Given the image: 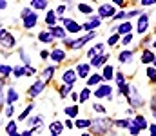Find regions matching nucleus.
<instances>
[{"instance_id":"obj_1","label":"nucleus","mask_w":156,"mask_h":136,"mask_svg":"<svg viewBox=\"0 0 156 136\" xmlns=\"http://www.w3.org/2000/svg\"><path fill=\"white\" fill-rule=\"evenodd\" d=\"M22 16H24V27H26V29H33V27L37 26V22H38L37 13H31L29 7H26V9L22 11Z\"/></svg>"},{"instance_id":"obj_2","label":"nucleus","mask_w":156,"mask_h":136,"mask_svg":"<svg viewBox=\"0 0 156 136\" xmlns=\"http://www.w3.org/2000/svg\"><path fill=\"white\" fill-rule=\"evenodd\" d=\"M91 127H93V131H94L96 134H102V133H105V131H107V127H109V120L96 118V120H93Z\"/></svg>"},{"instance_id":"obj_3","label":"nucleus","mask_w":156,"mask_h":136,"mask_svg":"<svg viewBox=\"0 0 156 136\" xmlns=\"http://www.w3.org/2000/svg\"><path fill=\"white\" fill-rule=\"evenodd\" d=\"M98 15H100V18L115 16V5H113V4H102L100 9H98Z\"/></svg>"},{"instance_id":"obj_4","label":"nucleus","mask_w":156,"mask_h":136,"mask_svg":"<svg viewBox=\"0 0 156 136\" xmlns=\"http://www.w3.org/2000/svg\"><path fill=\"white\" fill-rule=\"evenodd\" d=\"M96 37V33H89V35H85V37H82V38H78V40H73V44H71V49H80V47H83V45L87 44L89 40H93Z\"/></svg>"},{"instance_id":"obj_5","label":"nucleus","mask_w":156,"mask_h":136,"mask_svg":"<svg viewBox=\"0 0 156 136\" xmlns=\"http://www.w3.org/2000/svg\"><path fill=\"white\" fill-rule=\"evenodd\" d=\"M44 89H45V82H44V80H38V82H35V84L29 87L27 94H29L31 98H35V96H38V94H40Z\"/></svg>"},{"instance_id":"obj_6","label":"nucleus","mask_w":156,"mask_h":136,"mask_svg":"<svg viewBox=\"0 0 156 136\" xmlns=\"http://www.w3.org/2000/svg\"><path fill=\"white\" fill-rule=\"evenodd\" d=\"M127 96H129V102H131V105H133V107H140V105L144 103V102H142V98H140V94H138V91H136V89H131V91H129V94H127Z\"/></svg>"},{"instance_id":"obj_7","label":"nucleus","mask_w":156,"mask_h":136,"mask_svg":"<svg viewBox=\"0 0 156 136\" xmlns=\"http://www.w3.org/2000/svg\"><path fill=\"white\" fill-rule=\"evenodd\" d=\"M76 76H78L76 73H75L73 69H69V71H66V73H64L62 80H64V84H66V85H73V84L76 82Z\"/></svg>"},{"instance_id":"obj_8","label":"nucleus","mask_w":156,"mask_h":136,"mask_svg":"<svg viewBox=\"0 0 156 136\" xmlns=\"http://www.w3.org/2000/svg\"><path fill=\"white\" fill-rule=\"evenodd\" d=\"M89 67H91V64H78L76 75L80 76V78H87V75H89Z\"/></svg>"},{"instance_id":"obj_9","label":"nucleus","mask_w":156,"mask_h":136,"mask_svg":"<svg viewBox=\"0 0 156 136\" xmlns=\"http://www.w3.org/2000/svg\"><path fill=\"white\" fill-rule=\"evenodd\" d=\"M102 24V20H100V16H93L91 20H87L85 22V26H83V29H87V31H91V29H94V27H98Z\"/></svg>"},{"instance_id":"obj_10","label":"nucleus","mask_w":156,"mask_h":136,"mask_svg":"<svg viewBox=\"0 0 156 136\" xmlns=\"http://www.w3.org/2000/svg\"><path fill=\"white\" fill-rule=\"evenodd\" d=\"M49 31H51L53 38H64V40H66V33H67V31H66L64 27H58V26H55V27H51Z\"/></svg>"},{"instance_id":"obj_11","label":"nucleus","mask_w":156,"mask_h":136,"mask_svg":"<svg viewBox=\"0 0 156 136\" xmlns=\"http://www.w3.org/2000/svg\"><path fill=\"white\" fill-rule=\"evenodd\" d=\"M64 58H66V53H64L60 47H56V49L51 53V60H53V62H56V64H60Z\"/></svg>"},{"instance_id":"obj_12","label":"nucleus","mask_w":156,"mask_h":136,"mask_svg":"<svg viewBox=\"0 0 156 136\" xmlns=\"http://www.w3.org/2000/svg\"><path fill=\"white\" fill-rule=\"evenodd\" d=\"M147 26H149V18H147V15H142L138 18V33H145Z\"/></svg>"},{"instance_id":"obj_13","label":"nucleus","mask_w":156,"mask_h":136,"mask_svg":"<svg viewBox=\"0 0 156 136\" xmlns=\"http://www.w3.org/2000/svg\"><path fill=\"white\" fill-rule=\"evenodd\" d=\"M98 98H104V96H107V98H111V87L109 85H100L98 87V91L94 92Z\"/></svg>"},{"instance_id":"obj_14","label":"nucleus","mask_w":156,"mask_h":136,"mask_svg":"<svg viewBox=\"0 0 156 136\" xmlns=\"http://www.w3.org/2000/svg\"><path fill=\"white\" fill-rule=\"evenodd\" d=\"M102 51H104V44H96L94 47H93V49H89L87 56H89V58L93 60V58H96V56H98V54H100Z\"/></svg>"},{"instance_id":"obj_15","label":"nucleus","mask_w":156,"mask_h":136,"mask_svg":"<svg viewBox=\"0 0 156 136\" xmlns=\"http://www.w3.org/2000/svg\"><path fill=\"white\" fill-rule=\"evenodd\" d=\"M131 31H133V24L131 22H123V24L118 26V35H125V33L129 35Z\"/></svg>"},{"instance_id":"obj_16","label":"nucleus","mask_w":156,"mask_h":136,"mask_svg":"<svg viewBox=\"0 0 156 136\" xmlns=\"http://www.w3.org/2000/svg\"><path fill=\"white\" fill-rule=\"evenodd\" d=\"M131 124L136 125L138 129H147V120H145L144 116H136L134 120H131Z\"/></svg>"},{"instance_id":"obj_17","label":"nucleus","mask_w":156,"mask_h":136,"mask_svg":"<svg viewBox=\"0 0 156 136\" xmlns=\"http://www.w3.org/2000/svg\"><path fill=\"white\" fill-rule=\"evenodd\" d=\"M45 24H47L49 27H55V24H56V13H55V11H47V15H45Z\"/></svg>"},{"instance_id":"obj_18","label":"nucleus","mask_w":156,"mask_h":136,"mask_svg":"<svg viewBox=\"0 0 156 136\" xmlns=\"http://www.w3.org/2000/svg\"><path fill=\"white\" fill-rule=\"evenodd\" d=\"M107 58H109L107 54H100V56H96V58H93V62H91V65H93V67H102V65H104V62H105Z\"/></svg>"},{"instance_id":"obj_19","label":"nucleus","mask_w":156,"mask_h":136,"mask_svg":"<svg viewBox=\"0 0 156 136\" xmlns=\"http://www.w3.org/2000/svg\"><path fill=\"white\" fill-rule=\"evenodd\" d=\"M0 44H2V47H7V49H9V47H13V45H15V38L7 33V35L0 40Z\"/></svg>"},{"instance_id":"obj_20","label":"nucleus","mask_w":156,"mask_h":136,"mask_svg":"<svg viewBox=\"0 0 156 136\" xmlns=\"http://www.w3.org/2000/svg\"><path fill=\"white\" fill-rule=\"evenodd\" d=\"M131 58H133V51H122V53L118 54V60H120L122 64H127Z\"/></svg>"},{"instance_id":"obj_21","label":"nucleus","mask_w":156,"mask_h":136,"mask_svg":"<svg viewBox=\"0 0 156 136\" xmlns=\"http://www.w3.org/2000/svg\"><path fill=\"white\" fill-rule=\"evenodd\" d=\"M62 129H64V125H62L60 122H53V124L49 125V131H51V134H60V133H62Z\"/></svg>"},{"instance_id":"obj_22","label":"nucleus","mask_w":156,"mask_h":136,"mask_svg":"<svg viewBox=\"0 0 156 136\" xmlns=\"http://www.w3.org/2000/svg\"><path fill=\"white\" fill-rule=\"evenodd\" d=\"M16 100H18V92H16L15 89H7V103L13 105Z\"/></svg>"},{"instance_id":"obj_23","label":"nucleus","mask_w":156,"mask_h":136,"mask_svg":"<svg viewBox=\"0 0 156 136\" xmlns=\"http://www.w3.org/2000/svg\"><path fill=\"white\" fill-rule=\"evenodd\" d=\"M142 62L147 65V64H151V62H154V54H153V51H144V54H142Z\"/></svg>"},{"instance_id":"obj_24","label":"nucleus","mask_w":156,"mask_h":136,"mask_svg":"<svg viewBox=\"0 0 156 136\" xmlns=\"http://www.w3.org/2000/svg\"><path fill=\"white\" fill-rule=\"evenodd\" d=\"M38 40L40 42H45V44H47V42H53V35H51V31H42V33L38 35Z\"/></svg>"},{"instance_id":"obj_25","label":"nucleus","mask_w":156,"mask_h":136,"mask_svg":"<svg viewBox=\"0 0 156 136\" xmlns=\"http://www.w3.org/2000/svg\"><path fill=\"white\" fill-rule=\"evenodd\" d=\"M80 29H82V26L71 20V22L67 24V29H66V31H67V33H80Z\"/></svg>"},{"instance_id":"obj_26","label":"nucleus","mask_w":156,"mask_h":136,"mask_svg":"<svg viewBox=\"0 0 156 136\" xmlns=\"http://www.w3.org/2000/svg\"><path fill=\"white\" fill-rule=\"evenodd\" d=\"M102 82V75H91L89 78H87V85L91 87V85H96V84H100Z\"/></svg>"},{"instance_id":"obj_27","label":"nucleus","mask_w":156,"mask_h":136,"mask_svg":"<svg viewBox=\"0 0 156 136\" xmlns=\"http://www.w3.org/2000/svg\"><path fill=\"white\" fill-rule=\"evenodd\" d=\"M33 107H35V105H33V103H29V105H27V107H26V109H24V111L20 113V116H18V120H20V122H24V120H26V118L29 116V113L33 111Z\"/></svg>"},{"instance_id":"obj_28","label":"nucleus","mask_w":156,"mask_h":136,"mask_svg":"<svg viewBox=\"0 0 156 136\" xmlns=\"http://www.w3.org/2000/svg\"><path fill=\"white\" fill-rule=\"evenodd\" d=\"M113 73H115V69H113L111 65H105V67H104V75H102V78L111 80V78H113Z\"/></svg>"},{"instance_id":"obj_29","label":"nucleus","mask_w":156,"mask_h":136,"mask_svg":"<svg viewBox=\"0 0 156 136\" xmlns=\"http://www.w3.org/2000/svg\"><path fill=\"white\" fill-rule=\"evenodd\" d=\"M31 5H33L35 9H47V2H45V0H33Z\"/></svg>"},{"instance_id":"obj_30","label":"nucleus","mask_w":156,"mask_h":136,"mask_svg":"<svg viewBox=\"0 0 156 136\" xmlns=\"http://www.w3.org/2000/svg\"><path fill=\"white\" fill-rule=\"evenodd\" d=\"M53 73H55V67H47L44 69V82H49L53 78Z\"/></svg>"},{"instance_id":"obj_31","label":"nucleus","mask_w":156,"mask_h":136,"mask_svg":"<svg viewBox=\"0 0 156 136\" xmlns=\"http://www.w3.org/2000/svg\"><path fill=\"white\" fill-rule=\"evenodd\" d=\"M66 114L67 116H71V118H75L78 114V107L76 105H71V107H66Z\"/></svg>"},{"instance_id":"obj_32","label":"nucleus","mask_w":156,"mask_h":136,"mask_svg":"<svg viewBox=\"0 0 156 136\" xmlns=\"http://www.w3.org/2000/svg\"><path fill=\"white\" fill-rule=\"evenodd\" d=\"M91 124H93V122H91V120H87V118H85V120H76V127H80V129L91 127Z\"/></svg>"},{"instance_id":"obj_33","label":"nucleus","mask_w":156,"mask_h":136,"mask_svg":"<svg viewBox=\"0 0 156 136\" xmlns=\"http://www.w3.org/2000/svg\"><path fill=\"white\" fill-rule=\"evenodd\" d=\"M89 96H91V91H89V87H85V89L82 91V94H80V102L83 103V102H87L89 100Z\"/></svg>"},{"instance_id":"obj_34","label":"nucleus","mask_w":156,"mask_h":136,"mask_svg":"<svg viewBox=\"0 0 156 136\" xmlns=\"http://www.w3.org/2000/svg\"><path fill=\"white\" fill-rule=\"evenodd\" d=\"M13 75H15V78L24 76V75H26V67H15V69H13Z\"/></svg>"},{"instance_id":"obj_35","label":"nucleus","mask_w":156,"mask_h":136,"mask_svg":"<svg viewBox=\"0 0 156 136\" xmlns=\"http://www.w3.org/2000/svg\"><path fill=\"white\" fill-rule=\"evenodd\" d=\"M78 9H80L82 13H91V11H93L91 4H78Z\"/></svg>"},{"instance_id":"obj_36","label":"nucleus","mask_w":156,"mask_h":136,"mask_svg":"<svg viewBox=\"0 0 156 136\" xmlns=\"http://www.w3.org/2000/svg\"><path fill=\"white\" fill-rule=\"evenodd\" d=\"M147 76L151 82H156V69L154 67H147Z\"/></svg>"},{"instance_id":"obj_37","label":"nucleus","mask_w":156,"mask_h":136,"mask_svg":"<svg viewBox=\"0 0 156 136\" xmlns=\"http://www.w3.org/2000/svg\"><path fill=\"white\" fill-rule=\"evenodd\" d=\"M69 91H71V85H64V87H60V98H66V96L69 94Z\"/></svg>"},{"instance_id":"obj_38","label":"nucleus","mask_w":156,"mask_h":136,"mask_svg":"<svg viewBox=\"0 0 156 136\" xmlns=\"http://www.w3.org/2000/svg\"><path fill=\"white\" fill-rule=\"evenodd\" d=\"M9 73H11V67L9 65H0V75L2 76H9Z\"/></svg>"},{"instance_id":"obj_39","label":"nucleus","mask_w":156,"mask_h":136,"mask_svg":"<svg viewBox=\"0 0 156 136\" xmlns=\"http://www.w3.org/2000/svg\"><path fill=\"white\" fill-rule=\"evenodd\" d=\"M15 127H16V122H15V120H11V122L7 124V127H5V131H7V133H13V131H15Z\"/></svg>"},{"instance_id":"obj_40","label":"nucleus","mask_w":156,"mask_h":136,"mask_svg":"<svg viewBox=\"0 0 156 136\" xmlns=\"http://www.w3.org/2000/svg\"><path fill=\"white\" fill-rule=\"evenodd\" d=\"M118 127H131V120H120V122H116Z\"/></svg>"},{"instance_id":"obj_41","label":"nucleus","mask_w":156,"mask_h":136,"mask_svg":"<svg viewBox=\"0 0 156 136\" xmlns=\"http://www.w3.org/2000/svg\"><path fill=\"white\" fill-rule=\"evenodd\" d=\"M118 40H120V35L116 33V35H113V37H111V38L107 40V44H109V45H115V44L118 42Z\"/></svg>"},{"instance_id":"obj_42","label":"nucleus","mask_w":156,"mask_h":136,"mask_svg":"<svg viewBox=\"0 0 156 136\" xmlns=\"http://www.w3.org/2000/svg\"><path fill=\"white\" fill-rule=\"evenodd\" d=\"M40 122H42V118H40V116H35V118H29V125H38Z\"/></svg>"},{"instance_id":"obj_43","label":"nucleus","mask_w":156,"mask_h":136,"mask_svg":"<svg viewBox=\"0 0 156 136\" xmlns=\"http://www.w3.org/2000/svg\"><path fill=\"white\" fill-rule=\"evenodd\" d=\"M129 131H131V134H133V136H136L138 133H140V129H138L136 125H133V124H131V127H129Z\"/></svg>"},{"instance_id":"obj_44","label":"nucleus","mask_w":156,"mask_h":136,"mask_svg":"<svg viewBox=\"0 0 156 136\" xmlns=\"http://www.w3.org/2000/svg\"><path fill=\"white\" fill-rule=\"evenodd\" d=\"M116 84L120 85V87L123 85V75H122V73H118V75H116Z\"/></svg>"},{"instance_id":"obj_45","label":"nucleus","mask_w":156,"mask_h":136,"mask_svg":"<svg viewBox=\"0 0 156 136\" xmlns=\"http://www.w3.org/2000/svg\"><path fill=\"white\" fill-rule=\"evenodd\" d=\"M93 109H94L96 113H104V111H105V109H104V105H100V103H94V105H93Z\"/></svg>"},{"instance_id":"obj_46","label":"nucleus","mask_w":156,"mask_h":136,"mask_svg":"<svg viewBox=\"0 0 156 136\" xmlns=\"http://www.w3.org/2000/svg\"><path fill=\"white\" fill-rule=\"evenodd\" d=\"M131 40H133V35H125V37H123V40H122V44H129V42H131Z\"/></svg>"},{"instance_id":"obj_47","label":"nucleus","mask_w":156,"mask_h":136,"mask_svg":"<svg viewBox=\"0 0 156 136\" xmlns=\"http://www.w3.org/2000/svg\"><path fill=\"white\" fill-rule=\"evenodd\" d=\"M33 133H35V127H31V129H27L26 133H22V136H33Z\"/></svg>"},{"instance_id":"obj_48","label":"nucleus","mask_w":156,"mask_h":136,"mask_svg":"<svg viewBox=\"0 0 156 136\" xmlns=\"http://www.w3.org/2000/svg\"><path fill=\"white\" fill-rule=\"evenodd\" d=\"M140 4L142 5H151V4H156V0H142Z\"/></svg>"},{"instance_id":"obj_49","label":"nucleus","mask_w":156,"mask_h":136,"mask_svg":"<svg viewBox=\"0 0 156 136\" xmlns=\"http://www.w3.org/2000/svg\"><path fill=\"white\" fill-rule=\"evenodd\" d=\"M64 11H66V5H58V7H56V13H58V15H62Z\"/></svg>"},{"instance_id":"obj_50","label":"nucleus","mask_w":156,"mask_h":136,"mask_svg":"<svg viewBox=\"0 0 156 136\" xmlns=\"http://www.w3.org/2000/svg\"><path fill=\"white\" fill-rule=\"evenodd\" d=\"M5 114H7V116H11V114H13V105H7V109H5Z\"/></svg>"},{"instance_id":"obj_51","label":"nucleus","mask_w":156,"mask_h":136,"mask_svg":"<svg viewBox=\"0 0 156 136\" xmlns=\"http://www.w3.org/2000/svg\"><path fill=\"white\" fill-rule=\"evenodd\" d=\"M149 129H151V136H156V125H149Z\"/></svg>"},{"instance_id":"obj_52","label":"nucleus","mask_w":156,"mask_h":136,"mask_svg":"<svg viewBox=\"0 0 156 136\" xmlns=\"http://www.w3.org/2000/svg\"><path fill=\"white\" fill-rule=\"evenodd\" d=\"M127 16V13H118L116 15V20H122V18H125Z\"/></svg>"},{"instance_id":"obj_53","label":"nucleus","mask_w":156,"mask_h":136,"mask_svg":"<svg viewBox=\"0 0 156 136\" xmlns=\"http://www.w3.org/2000/svg\"><path fill=\"white\" fill-rule=\"evenodd\" d=\"M40 56H42V58H44V60H45V58H47V56H49V53H47V51H42V53H40Z\"/></svg>"},{"instance_id":"obj_54","label":"nucleus","mask_w":156,"mask_h":136,"mask_svg":"<svg viewBox=\"0 0 156 136\" xmlns=\"http://www.w3.org/2000/svg\"><path fill=\"white\" fill-rule=\"evenodd\" d=\"M7 7V2H4V0H0V9H5Z\"/></svg>"},{"instance_id":"obj_55","label":"nucleus","mask_w":156,"mask_h":136,"mask_svg":"<svg viewBox=\"0 0 156 136\" xmlns=\"http://www.w3.org/2000/svg\"><path fill=\"white\" fill-rule=\"evenodd\" d=\"M5 35H7V31H5V29H0V40H2Z\"/></svg>"},{"instance_id":"obj_56","label":"nucleus","mask_w":156,"mask_h":136,"mask_svg":"<svg viewBox=\"0 0 156 136\" xmlns=\"http://www.w3.org/2000/svg\"><path fill=\"white\" fill-rule=\"evenodd\" d=\"M66 127H69V129H71V127H73V122H71V120H67V122H66Z\"/></svg>"},{"instance_id":"obj_57","label":"nucleus","mask_w":156,"mask_h":136,"mask_svg":"<svg viewBox=\"0 0 156 136\" xmlns=\"http://www.w3.org/2000/svg\"><path fill=\"white\" fill-rule=\"evenodd\" d=\"M9 136H22L18 131H13V133H9Z\"/></svg>"},{"instance_id":"obj_58","label":"nucleus","mask_w":156,"mask_h":136,"mask_svg":"<svg viewBox=\"0 0 156 136\" xmlns=\"http://www.w3.org/2000/svg\"><path fill=\"white\" fill-rule=\"evenodd\" d=\"M82 136H91V134H89V133H83V134H82Z\"/></svg>"},{"instance_id":"obj_59","label":"nucleus","mask_w":156,"mask_h":136,"mask_svg":"<svg viewBox=\"0 0 156 136\" xmlns=\"http://www.w3.org/2000/svg\"><path fill=\"white\" fill-rule=\"evenodd\" d=\"M153 47H156V40H154V44H153Z\"/></svg>"},{"instance_id":"obj_60","label":"nucleus","mask_w":156,"mask_h":136,"mask_svg":"<svg viewBox=\"0 0 156 136\" xmlns=\"http://www.w3.org/2000/svg\"><path fill=\"white\" fill-rule=\"evenodd\" d=\"M154 67H156V56H154Z\"/></svg>"}]
</instances>
